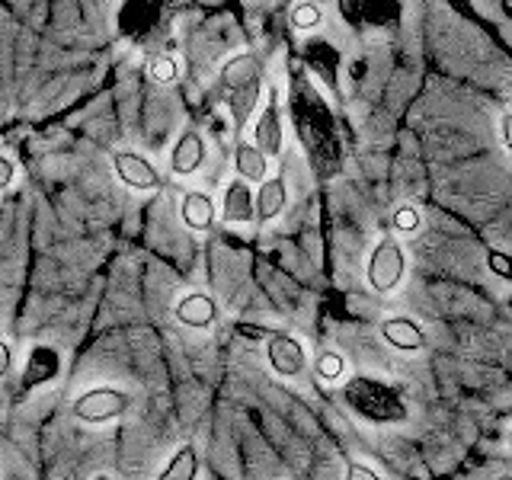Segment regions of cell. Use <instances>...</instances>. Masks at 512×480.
<instances>
[{"label": "cell", "mask_w": 512, "mask_h": 480, "mask_svg": "<svg viewBox=\"0 0 512 480\" xmlns=\"http://www.w3.org/2000/svg\"><path fill=\"white\" fill-rule=\"evenodd\" d=\"M221 87H224V100H228V109H231L234 128L240 135L247 128L256 103H260V93H263V68H260V61H256V55L240 52L224 61Z\"/></svg>", "instance_id": "1"}, {"label": "cell", "mask_w": 512, "mask_h": 480, "mask_svg": "<svg viewBox=\"0 0 512 480\" xmlns=\"http://www.w3.org/2000/svg\"><path fill=\"white\" fill-rule=\"evenodd\" d=\"M343 400L352 407V413L365 416L372 423H404L407 420V404L391 384L378 378H349L343 384Z\"/></svg>", "instance_id": "2"}, {"label": "cell", "mask_w": 512, "mask_h": 480, "mask_svg": "<svg viewBox=\"0 0 512 480\" xmlns=\"http://www.w3.org/2000/svg\"><path fill=\"white\" fill-rule=\"evenodd\" d=\"M404 272H407V256L400 240L384 234L378 240V247L368 256V285L375 288L378 295H391L397 292V285L404 282Z\"/></svg>", "instance_id": "3"}, {"label": "cell", "mask_w": 512, "mask_h": 480, "mask_svg": "<svg viewBox=\"0 0 512 480\" xmlns=\"http://www.w3.org/2000/svg\"><path fill=\"white\" fill-rule=\"evenodd\" d=\"M132 407V397L119 388H90L74 400V416L84 423H109Z\"/></svg>", "instance_id": "4"}, {"label": "cell", "mask_w": 512, "mask_h": 480, "mask_svg": "<svg viewBox=\"0 0 512 480\" xmlns=\"http://www.w3.org/2000/svg\"><path fill=\"white\" fill-rule=\"evenodd\" d=\"M266 359L269 368L282 378H298L304 372V346L295 340L292 333H282V330H272L269 340H266Z\"/></svg>", "instance_id": "5"}, {"label": "cell", "mask_w": 512, "mask_h": 480, "mask_svg": "<svg viewBox=\"0 0 512 480\" xmlns=\"http://www.w3.org/2000/svg\"><path fill=\"white\" fill-rule=\"evenodd\" d=\"M112 167H116V176L128 186V189H135V192H151L160 186V173L157 167L151 164L148 157H141L138 151H116L112 154Z\"/></svg>", "instance_id": "6"}, {"label": "cell", "mask_w": 512, "mask_h": 480, "mask_svg": "<svg viewBox=\"0 0 512 480\" xmlns=\"http://www.w3.org/2000/svg\"><path fill=\"white\" fill-rule=\"evenodd\" d=\"M173 317L189 330H208L218 320V304L212 295H205V292H189L176 301Z\"/></svg>", "instance_id": "7"}, {"label": "cell", "mask_w": 512, "mask_h": 480, "mask_svg": "<svg viewBox=\"0 0 512 480\" xmlns=\"http://www.w3.org/2000/svg\"><path fill=\"white\" fill-rule=\"evenodd\" d=\"M205 138L199 132H183L180 138H176L173 144V151H170V170L176 176H192V173H199L202 164H205Z\"/></svg>", "instance_id": "8"}, {"label": "cell", "mask_w": 512, "mask_h": 480, "mask_svg": "<svg viewBox=\"0 0 512 480\" xmlns=\"http://www.w3.org/2000/svg\"><path fill=\"white\" fill-rule=\"evenodd\" d=\"M253 144L269 157L282 151V116H279L276 93H269L260 119H256V125H253Z\"/></svg>", "instance_id": "9"}, {"label": "cell", "mask_w": 512, "mask_h": 480, "mask_svg": "<svg viewBox=\"0 0 512 480\" xmlns=\"http://www.w3.org/2000/svg\"><path fill=\"white\" fill-rule=\"evenodd\" d=\"M221 221H228V224H250V221H256V199H253L247 180H234V183H228V189H224Z\"/></svg>", "instance_id": "10"}, {"label": "cell", "mask_w": 512, "mask_h": 480, "mask_svg": "<svg viewBox=\"0 0 512 480\" xmlns=\"http://www.w3.org/2000/svg\"><path fill=\"white\" fill-rule=\"evenodd\" d=\"M381 336L384 343L400 352H420L426 346V333L413 317H388L381 324Z\"/></svg>", "instance_id": "11"}, {"label": "cell", "mask_w": 512, "mask_h": 480, "mask_svg": "<svg viewBox=\"0 0 512 480\" xmlns=\"http://www.w3.org/2000/svg\"><path fill=\"white\" fill-rule=\"evenodd\" d=\"M215 202L212 196H205V192H186L183 202H180V218L189 231H212V224H215Z\"/></svg>", "instance_id": "12"}, {"label": "cell", "mask_w": 512, "mask_h": 480, "mask_svg": "<svg viewBox=\"0 0 512 480\" xmlns=\"http://www.w3.org/2000/svg\"><path fill=\"white\" fill-rule=\"evenodd\" d=\"M288 205V189H285V176H272V180L260 183L256 192V221L269 224L282 215V208Z\"/></svg>", "instance_id": "13"}, {"label": "cell", "mask_w": 512, "mask_h": 480, "mask_svg": "<svg viewBox=\"0 0 512 480\" xmlns=\"http://www.w3.org/2000/svg\"><path fill=\"white\" fill-rule=\"evenodd\" d=\"M61 368V359L52 346H36L29 352V362H26V372H23V384L26 388H39V384H48Z\"/></svg>", "instance_id": "14"}, {"label": "cell", "mask_w": 512, "mask_h": 480, "mask_svg": "<svg viewBox=\"0 0 512 480\" xmlns=\"http://www.w3.org/2000/svg\"><path fill=\"white\" fill-rule=\"evenodd\" d=\"M234 167L240 173V180L263 183L266 173H269V154H263L253 141H237V148H234Z\"/></svg>", "instance_id": "15"}, {"label": "cell", "mask_w": 512, "mask_h": 480, "mask_svg": "<svg viewBox=\"0 0 512 480\" xmlns=\"http://www.w3.org/2000/svg\"><path fill=\"white\" fill-rule=\"evenodd\" d=\"M196 474H199V455H196V448L183 445V448H176V455L167 461L164 474H160L157 480H196Z\"/></svg>", "instance_id": "16"}, {"label": "cell", "mask_w": 512, "mask_h": 480, "mask_svg": "<svg viewBox=\"0 0 512 480\" xmlns=\"http://www.w3.org/2000/svg\"><path fill=\"white\" fill-rule=\"evenodd\" d=\"M391 228L397 234H420L423 231V212L413 202H400L391 215Z\"/></svg>", "instance_id": "17"}, {"label": "cell", "mask_w": 512, "mask_h": 480, "mask_svg": "<svg viewBox=\"0 0 512 480\" xmlns=\"http://www.w3.org/2000/svg\"><path fill=\"white\" fill-rule=\"evenodd\" d=\"M148 77L154 80V84L167 87V84H173L176 77H180V61H176L173 55H154L148 61Z\"/></svg>", "instance_id": "18"}, {"label": "cell", "mask_w": 512, "mask_h": 480, "mask_svg": "<svg viewBox=\"0 0 512 480\" xmlns=\"http://www.w3.org/2000/svg\"><path fill=\"white\" fill-rule=\"evenodd\" d=\"M324 23V10H320L314 0H298L292 7V26L301 29V32H311Z\"/></svg>", "instance_id": "19"}, {"label": "cell", "mask_w": 512, "mask_h": 480, "mask_svg": "<svg viewBox=\"0 0 512 480\" xmlns=\"http://www.w3.org/2000/svg\"><path fill=\"white\" fill-rule=\"evenodd\" d=\"M314 372L320 381H340L346 375V359L340 352H320L317 362H314Z\"/></svg>", "instance_id": "20"}, {"label": "cell", "mask_w": 512, "mask_h": 480, "mask_svg": "<svg viewBox=\"0 0 512 480\" xmlns=\"http://www.w3.org/2000/svg\"><path fill=\"white\" fill-rule=\"evenodd\" d=\"M487 269L493 276H500L503 282H512V256L506 250H490L487 253Z\"/></svg>", "instance_id": "21"}, {"label": "cell", "mask_w": 512, "mask_h": 480, "mask_svg": "<svg viewBox=\"0 0 512 480\" xmlns=\"http://www.w3.org/2000/svg\"><path fill=\"white\" fill-rule=\"evenodd\" d=\"M346 480H381L368 464H359V461H349L346 464Z\"/></svg>", "instance_id": "22"}, {"label": "cell", "mask_w": 512, "mask_h": 480, "mask_svg": "<svg viewBox=\"0 0 512 480\" xmlns=\"http://www.w3.org/2000/svg\"><path fill=\"white\" fill-rule=\"evenodd\" d=\"M13 180H16V164H13L7 154H0V192L10 189Z\"/></svg>", "instance_id": "23"}, {"label": "cell", "mask_w": 512, "mask_h": 480, "mask_svg": "<svg viewBox=\"0 0 512 480\" xmlns=\"http://www.w3.org/2000/svg\"><path fill=\"white\" fill-rule=\"evenodd\" d=\"M10 365H13V352H10V346L4 340H0V378H7Z\"/></svg>", "instance_id": "24"}, {"label": "cell", "mask_w": 512, "mask_h": 480, "mask_svg": "<svg viewBox=\"0 0 512 480\" xmlns=\"http://www.w3.org/2000/svg\"><path fill=\"white\" fill-rule=\"evenodd\" d=\"M500 128H503V141H506V151L512 154V109H509L506 116H503Z\"/></svg>", "instance_id": "25"}, {"label": "cell", "mask_w": 512, "mask_h": 480, "mask_svg": "<svg viewBox=\"0 0 512 480\" xmlns=\"http://www.w3.org/2000/svg\"><path fill=\"white\" fill-rule=\"evenodd\" d=\"M93 480H116V477H109V474H96Z\"/></svg>", "instance_id": "26"}]
</instances>
